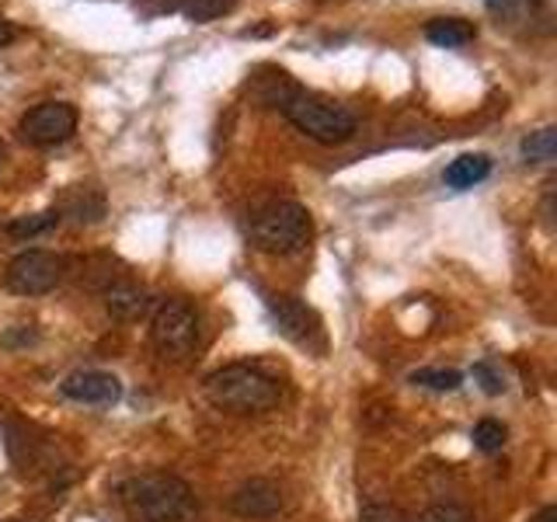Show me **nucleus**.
<instances>
[{
  "instance_id": "nucleus-1",
  "label": "nucleus",
  "mask_w": 557,
  "mask_h": 522,
  "mask_svg": "<svg viewBox=\"0 0 557 522\" xmlns=\"http://www.w3.org/2000/svg\"><path fill=\"white\" fill-rule=\"evenodd\" d=\"M119 505L129 522H199L191 484L168 470H144L119 484Z\"/></svg>"
},
{
  "instance_id": "nucleus-2",
  "label": "nucleus",
  "mask_w": 557,
  "mask_h": 522,
  "mask_svg": "<svg viewBox=\"0 0 557 522\" xmlns=\"http://www.w3.org/2000/svg\"><path fill=\"white\" fill-rule=\"evenodd\" d=\"M269 104H275L296 129L304 136H310L313 144H324V147H335L352 139L356 133V115L352 109H345L342 101L318 95V91H307V87L293 84L289 74L278 77V91L269 95Z\"/></svg>"
},
{
  "instance_id": "nucleus-3",
  "label": "nucleus",
  "mask_w": 557,
  "mask_h": 522,
  "mask_svg": "<svg viewBox=\"0 0 557 522\" xmlns=\"http://www.w3.org/2000/svg\"><path fill=\"white\" fill-rule=\"evenodd\" d=\"M202 394L209 405L220 411L265 414V411L278 408V400H283V383L261 370V365L234 362V365H223L216 373H209L202 383Z\"/></svg>"
},
{
  "instance_id": "nucleus-4",
  "label": "nucleus",
  "mask_w": 557,
  "mask_h": 522,
  "mask_svg": "<svg viewBox=\"0 0 557 522\" xmlns=\"http://www.w3.org/2000/svg\"><path fill=\"white\" fill-rule=\"evenodd\" d=\"M310 213L293 199H272L255 209L248 220V237L265 254H296L310 240Z\"/></svg>"
},
{
  "instance_id": "nucleus-5",
  "label": "nucleus",
  "mask_w": 557,
  "mask_h": 522,
  "mask_svg": "<svg viewBox=\"0 0 557 522\" xmlns=\"http://www.w3.org/2000/svg\"><path fill=\"white\" fill-rule=\"evenodd\" d=\"M199 338H202L199 310L191 307L185 296H168V300L153 303L150 341H153V352L164 362H185L199 348Z\"/></svg>"
},
{
  "instance_id": "nucleus-6",
  "label": "nucleus",
  "mask_w": 557,
  "mask_h": 522,
  "mask_svg": "<svg viewBox=\"0 0 557 522\" xmlns=\"http://www.w3.org/2000/svg\"><path fill=\"white\" fill-rule=\"evenodd\" d=\"M63 275H66V258L63 254L32 248V251H22L17 258H11L4 286L14 296H46V293H52L63 283Z\"/></svg>"
},
{
  "instance_id": "nucleus-7",
  "label": "nucleus",
  "mask_w": 557,
  "mask_h": 522,
  "mask_svg": "<svg viewBox=\"0 0 557 522\" xmlns=\"http://www.w3.org/2000/svg\"><path fill=\"white\" fill-rule=\"evenodd\" d=\"M17 133L28 147H60L77 133V109L70 101H42L22 115Z\"/></svg>"
},
{
  "instance_id": "nucleus-8",
  "label": "nucleus",
  "mask_w": 557,
  "mask_h": 522,
  "mask_svg": "<svg viewBox=\"0 0 557 522\" xmlns=\"http://www.w3.org/2000/svg\"><path fill=\"white\" fill-rule=\"evenodd\" d=\"M265 307H269V318L278 335L289 338L293 345L307 348V352H324L321 318L304 300H296V296H269Z\"/></svg>"
},
{
  "instance_id": "nucleus-9",
  "label": "nucleus",
  "mask_w": 557,
  "mask_h": 522,
  "mask_svg": "<svg viewBox=\"0 0 557 522\" xmlns=\"http://www.w3.org/2000/svg\"><path fill=\"white\" fill-rule=\"evenodd\" d=\"M231 512L240 519H255V522H265L275 519L283 512V487L269 477H251L244 481L237 492L231 495Z\"/></svg>"
},
{
  "instance_id": "nucleus-10",
  "label": "nucleus",
  "mask_w": 557,
  "mask_h": 522,
  "mask_svg": "<svg viewBox=\"0 0 557 522\" xmlns=\"http://www.w3.org/2000/svg\"><path fill=\"white\" fill-rule=\"evenodd\" d=\"M60 394L74 405H98V408H112L119 405L122 397V383L112 373H101V370H77L70 373L60 383Z\"/></svg>"
},
{
  "instance_id": "nucleus-11",
  "label": "nucleus",
  "mask_w": 557,
  "mask_h": 522,
  "mask_svg": "<svg viewBox=\"0 0 557 522\" xmlns=\"http://www.w3.org/2000/svg\"><path fill=\"white\" fill-rule=\"evenodd\" d=\"M104 310H109L115 321H144L147 313L153 310V300H150V293L144 286L122 278V283L104 286Z\"/></svg>"
},
{
  "instance_id": "nucleus-12",
  "label": "nucleus",
  "mask_w": 557,
  "mask_h": 522,
  "mask_svg": "<svg viewBox=\"0 0 557 522\" xmlns=\"http://www.w3.org/2000/svg\"><path fill=\"white\" fill-rule=\"evenodd\" d=\"M57 213H60V220L70 216L74 223H98V220H104V196L95 185H74L63 196V206Z\"/></svg>"
},
{
  "instance_id": "nucleus-13",
  "label": "nucleus",
  "mask_w": 557,
  "mask_h": 522,
  "mask_svg": "<svg viewBox=\"0 0 557 522\" xmlns=\"http://www.w3.org/2000/svg\"><path fill=\"white\" fill-rule=\"evenodd\" d=\"M487 174H492V157H487V153H460L457 161H449V164H446L443 182H446L449 188L463 191V188L481 185V182L487 178Z\"/></svg>"
},
{
  "instance_id": "nucleus-14",
  "label": "nucleus",
  "mask_w": 557,
  "mask_h": 522,
  "mask_svg": "<svg viewBox=\"0 0 557 522\" xmlns=\"http://www.w3.org/2000/svg\"><path fill=\"white\" fill-rule=\"evenodd\" d=\"M474 35H478V28L463 22V17H435V22H429V28H425V39L440 49H460L467 42H474Z\"/></svg>"
},
{
  "instance_id": "nucleus-15",
  "label": "nucleus",
  "mask_w": 557,
  "mask_h": 522,
  "mask_svg": "<svg viewBox=\"0 0 557 522\" xmlns=\"http://www.w3.org/2000/svg\"><path fill=\"white\" fill-rule=\"evenodd\" d=\"M554 147H557V136H554V126H544L530 133L527 139H522V161L527 164H550L554 161Z\"/></svg>"
},
{
  "instance_id": "nucleus-16",
  "label": "nucleus",
  "mask_w": 557,
  "mask_h": 522,
  "mask_svg": "<svg viewBox=\"0 0 557 522\" xmlns=\"http://www.w3.org/2000/svg\"><path fill=\"white\" fill-rule=\"evenodd\" d=\"M57 223H60V213H57V209H46V213L17 216V220L8 226V234L17 237V240H28V237H42V234H49Z\"/></svg>"
},
{
  "instance_id": "nucleus-17",
  "label": "nucleus",
  "mask_w": 557,
  "mask_h": 522,
  "mask_svg": "<svg viewBox=\"0 0 557 522\" xmlns=\"http://www.w3.org/2000/svg\"><path fill=\"white\" fill-rule=\"evenodd\" d=\"M408 380L414 387H425L435 394H453L463 387V373H457V370H414Z\"/></svg>"
},
{
  "instance_id": "nucleus-18",
  "label": "nucleus",
  "mask_w": 557,
  "mask_h": 522,
  "mask_svg": "<svg viewBox=\"0 0 557 522\" xmlns=\"http://www.w3.org/2000/svg\"><path fill=\"white\" fill-rule=\"evenodd\" d=\"M234 8V0H182V11L188 22L206 25V22H216L220 14H226Z\"/></svg>"
},
{
  "instance_id": "nucleus-19",
  "label": "nucleus",
  "mask_w": 557,
  "mask_h": 522,
  "mask_svg": "<svg viewBox=\"0 0 557 522\" xmlns=\"http://www.w3.org/2000/svg\"><path fill=\"white\" fill-rule=\"evenodd\" d=\"M505 439H509V432H505V425L495 422V418H481L474 425V446L481 452H498L505 446Z\"/></svg>"
},
{
  "instance_id": "nucleus-20",
  "label": "nucleus",
  "mask_w": 557,
  "mask_h": 522,
  "mask_svg": "<svg viewBox=\"0 0 557 522\" xmlns=\"http://www.w3.org/2000/svg\"><path fill=\"white\" fill-rule=\"evenodd\" d=\"M418 522H474L467 505H457V501H435L429 509L418 515Z\"/></svg>"
},
{
  "instance_id": "nucleus-21",
  "label": "nucleus",
  "mask_w": 557,
  "mask_h": 522,
  "mask_svg": "<svg viewBox=\"0 0 557 522\" xmlns=\"http://www.w3.org/2000/svg\"><path fill=\"white\" fill-rule=\"evenodd\" d=\"M359 522H411V515L391 501H373V505H362Z\"/></svg>"
},
{
  "instance_id": "nucleus-22",
  "label": "nucleus",
  "mask_w": 557,
  "mask_h": 522,
  "mask_svg": "<svg viewBox=\"0 0 557 522\" xmlns=\"http://www.w3.org/2000/svg\"><path fill=\"white\" fill-rule=\"evenodd\" d=\"M470 373H474V380L481 383V390H484L487 397H498V394L505 390V383H502V376L492 370V362H478Z\"/></svg>"
},
{
  "instance_id": "nucleus-23",
  "label": "nucleus",
  "mask_w": 557,
  "mask_h": 522,
  "mask_svg": "<svg viewBox=\"0 0 557 522\" xmlns=\"http://www.w3.org/2000/svg\"><path fill=\"white\" fill-rule=\"evenodd\" d=\"M35 341H39V331H32V327H11L8 331V335L4 338H0V345H4V348H25V345H35Z\"/></svg>"
},
{
  "instance_id": "nucleus-24",
  "label": "nucleus",
  "mask_w": 557,
  "mask_h": 522,
  "mask_svg": "<svg viewBox=\"0 0 557 522\" xmlns=\"http://www.w3.org/2000/svg\"><path fill=\"white\" fill-rule=\"evenodd\" d=\"M487 11H495V14H509L512 8H519L522 0H484Z\"/></svg>"
},
{
  "instance_id": "nucleus-25",
  "label": "nucleus",
  "mask_w": 557,
  "mask_h": 522,
  "mask_svg": "<svg viewBox=\"0 0 557 522\" xmlns=\"http://www.w3.org/2000/svg\"><path fill=\"white\" fill-rule=\"evenodd\" d=\"M14 25L8 22V17H0V49H4V46H11L14 42Z\"/></svg>"
},
{
  "instance_id": "nucleus-26",
  "label": "nucleus",
  "mask_w": 557,
  "mask_h": 522,
  "mask_svg": "<svg viewBox=\"0 0 557 522\" xmlns=\"http://www.w3.org/2000/svg\"><path fill=\"white\" fill-rule=\"evenodd\" d=\"M530 522H557V505H544Z\"/></svg>"
},
{
  "instance_id": "nucleus-27",
  "label": "nucleus",
  "mask_w": 557,
  "mask_h": 522,
  "mask_svg": "<svg viewBox=\"0 0 557 522\" xmlns=\"http://www.w3.org/2000/svg\"><path fill=\"white\" fill-rule=\"evenodd\" d=\"M4 157H8V147H4V139H0V164H4Z\"/></svg>"
}]
</instances>
